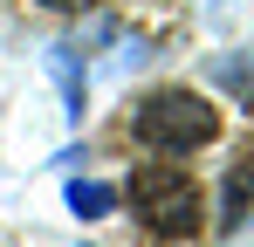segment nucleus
Wrapping results in <instances>:
<instances>
[{
  "mask_svg": "<svg viewBox=\"0 0 254 247\" xmlns=\"http://www.w3.org/2000/svg\"><path fill=\"white\" fill-rule=\"evenodd\" d=\"M254 206V158H234V172H227V220H241Z\"/></svg>",
  "mask_w": 254,
  "mask_h": 247,
  "instance_id": "4",
  "label": "nucleus"
},
{
  "mask_svg": "<svg viewBox=\"0 0 254 247\" xmlns=\"http://www.w3.org/2000/svg\"><path fill=\"white\" fill-rule=\"evenodd\" d=\"M130 206H137V220L158 234V241H186V234H199V185H192V172H179V165H144L137 179H130Z\"/></svg>",
  "mask_w": 254,
  "mask_h": 247,
  "instance_id": "2",
  "label": "nucleus"
},
{
  "mask_svg": "<svg viewBox=\"0 0 254 247\" xmlns=\"http://www.w3.org/2000/svg\"><path fill=\"white\" fill-rule=\"evenodd\" d=\"M130 137L151 151H199L220 137V110L192 89H151L130 103Z\"/></svg>",
  "mask_w": 254,
  "mask_h": 247,
  "instance_id": "1",
  "label": "nucleus"
},
{
  "mask_svg": "<svg viewBox=\"0 0 254 247\" xmlns=\"http://www.w3.org/2000/svg\"><path fill=\"white\" fill-rule=\"evenodd\" d=\"M42 7H55V14H83L89 0H42Z\"/></svg>",
  "mask_w": 254,
  "mask_h": 247,
  "instance_id": "5",
  "label": "nucleus"
},
{
  "mask_svg": "<svg viewBox=\"0 0 254 247\" xmlns=\"http://www.w3.org/2000/svg\"><path fill=\"white\" fill-rule=\"evenodd\" d=\"M117 206V192L110 185H96V179H69V213H83V220H103Z\"/></svg>",
  "mask_w": 254,
  "mask_h": 247,
  "instance_id": "3",
  "label": "nucleus"
}]
</instances>
